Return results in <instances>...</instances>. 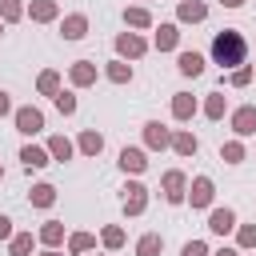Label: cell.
Wrapping results in <instances>:
<instances>
[{
  "mask_svg": "<svg viewBox=\"0 0 256 256\" xmlns=\"http://www.w3.org/2000/svg\"><path fill=\"white\" fill-rule=\"evenodd\" d=\"M212 56H216V64L236 68V64H244L248 44H244V36H240L236 28H224V32H216V40H212Z\"/></svg>",
  "mask_w": 256,
  "mask_h": 256,
  "instance_id": "obj_1",
  "label": "cell"
},
{
  "mask_svg": "<svg viewBox=\"0 0 256 256\" xmlns=\"http://www.w3.org/2000/svg\"><path fill=\"white\" fill-rule=\"evenodd\" d=\"M16 128L32 136V132H40V128H44V116H40L36 108H20V112H16Z\"/></svg>",
  "mask_w": 256,
  "mask_h": 256,
  "instance_id": "obj_2",
  "label": "cell"
},
{
  "mask_svg": "<svg viewBox=\"0 0 256 256\" xmlns=\"http://www.w3.org/2000/svg\"><path fill=\"white\" fill-rule=\"evenodd\" d=\"M144 200H148V196H144V184H128V188H124V212H128V216L144 212Z\"/></svg>",
  "mask_w": 256,
  "mask_h": 256,
  "instance_id": "obj_3",
  "label": "cell"
},
{
  "mask_svg": "<svg viewBox=\"0 0 256 256\" xmlns=\"http://www.w3.org/2000/svg\"><path fill=\"white\" fill-rule=\"evenodd\" d=\"M208 228H212V232H220V236H224V232H232V228H236V212H232V208H216V212L208 216Z\"/></svg>",
  "mask_w": 256,
  "mask_h": 256,
  "instance_id": "obj_4",
  "label": "cell"
},
{
  "mask_svg": "<svg viewBox=\"0 0 256 256\" xmlns=\"http://www.w3.org/2000/svg\"><path fill=\"white\" fill-rule=\"evenodd\" d=\"M164 200H172V204L184 200V172H168L164 176Z\"/></svg>",
  "mask_w": 256,
  "mask_h": 256,
  "instance_id": "obj_5",
  "label": "cell"
},
{
  "mask_svg": "<svg viewBox=\"0 0 256 256\" xmlns=\"http://www.w3.org/2000/svg\"><path fill=\"white\" fill-rule=\"evenodd\" d=\"M188 196H192V208H204V204L212 200V180H208V176H196Z\"/></svg>",
  "mask_w": 256,
  "mask_h": 256,
  "instance_id": "obj_6",
  "label": "cell"
},
{
  "mask_svg": "<svg viewBox=\"0 0 256 256\" xmlns=\"http://www.w3.org/2000/svg\"><path fill=\"white\" fill-rule=\"evenodd\" d=\"M120 168H124V172H144L148 160H144L140 148H124V152H120Z\"/></svg>",
  "mask_w": 256,
  "mask_h": 256,
  "instance_id": "obj_7",
  "label": "cell"
},
{
  "mask_svg": "<svg viewBox=\"0 0 256 256\" xmlns=\"http://www.w3.org/2000/svg\"><path fill=\"white\" fill-rule=\"evenodd\" d=\"M232 128H236L240 136H252V132H256V108H240V112L232 116Z\"/></svg>",
  "mask_w": 256,
  "mask_h": 256,
  "instance_id": "obj_8",
  "label": "cell"
},
{
  "mask_svg": "<svg viewBox=\"0 0 256 256\" xmlns=\"http://www.w3.org/2000/svg\"><path fill=\"white\" fill-rule=\"evenodd\" d=\"M60 28H64V40H80V36L88 32V20H84V16H64Z\"/></svg>",
  "mask_w": 256,
  "mask_h": 256,
  "instance_id": "obj_9",
  "label": "cell"
},
{
  "mask_svg": "<svg viewBox=\"0 0 256 256\" xmlns=\"http://www.w3.org/2000/svg\"><path fill=\"white\" fill-rule=\"evenodd\" d=\"M180 72L184 76H200L204 72V56L200 52H180Z\"/></svg>",
  "mask_w": 256,
  "mask_h": 256,
  "instance_id": "obj_10",
  "label": "cell"
},
{
  "mask_svg": "<svg viewBox=\"0 0 256 256\" xmlns=\"http://www.w3.org/2000/svg\"><path fill=\"white\" fill-rule=\"evenodd\" d=\"M144 136H148V144H152V148H164V144H172L168 128H164V124H156V120H152V124H144Z\"/></svg>",
  "mask_w": 256,
  "mask_h": 256,
  "instance_id": "obj_11",
  "label": "cell"
},
{
  "mask_svg": "<svg viewBox=\"0 0 256 256\" xmlns=\"http://www.w3.org/2000/svg\"><path fill=\"white\" fill-rule=\"evenodd\" d=\"M204 16H208V8H204L200 0H184V4H180V20H192V24H196V20H204Z\"/></svg>",
  "mask_w": 256,
  "mask_h": 256,
  "instance_id": "obj_12",
  "label": "cell"
},
{
  "mask_svg": "<svg viewBox=\"0 0 256 256\" xmlns=\"http://www.w3.org/2000/svg\"><path fill=\"white\" fill-rule=\"evenodd\" d=\"M116 48H120L124 56H140V52H144V40H140V36H132V32H124V36L116 40Z\"/></svg>",
  "mask_w": 256,
  "mask_h": 256,
  "instance_id": "obj_13",
  "label": "cell"
},
{
  "mask_svg": "<svg viewBox=\"0 0 256 256\" xmlns=\"http://www.w3.org/2000/svg\"><path fill=\"white\" fill-rule=\"evenodd\" d=\"M172 112H176V120H188V116L196 112V100H192V96H184V92H176V100H172Z\"/></svg>",
  "mask_w": 256,
  "mask_h": 256,
  "instance_id": "obj_14",
  "label": "cell"
},
{
  "mask_svg": "<svg viewBox=\"0 0 256 256\" xmlns=\"http://www.w3.org/2000/svg\"><path fill=\"white\" fill-rule=\"evenodd\" d=\"M176 24H160V32H156V48L164 52V48H176Z\"/></svg>",
  "mask_w": 256,
  "mask_h": 256,
  "instance_id": "obj_15",
  "label": "cell"
},
{
  "mask_svg": "<svg viewBox=\"0 0 256 256\" xmlns=\"http://www.w3.org/2000/svg\"><path fill=\"white\" fill-rule=\"evenodd\" d=\"M172 148H176L180 156H192V152H196V136H192V132H176V136H172Z\"/></svg>",
  "mask_w": 256,
  "mask_h": 256,
  "instance_id": "obj_16",
  "label": "cell"
},
{
  "mask_svg": "<svg viewBox=\"0 0 256 256\" xmlns=\"http://www.w3.org/2000/svg\"><path fill=\"white\" fill-rule=\"evenodd\" d=\"M20 160H24L28 168H44V164H48V152H44V148H32V144H28V148L20 152Z\"/></svg>",
  "mask_w": 256,
  "mask_h": 256,
  "instance_id": "obj_17",
  "label": "cell"
},
{
  "mask_svg": "<svg viewBox=\"0 0 256 256\" xmlns=\"http://www.w3.org/2000/svg\"><path fill=\"white\" fill-rule=\"evenodd\" d=\"M52 200H56V188H52V184H36V188H32V204H36V208H48Z\"/></svg>",
  "mask_w": 256,
  "mask_h": 256,
  "instance_id": "obj_18",
  "label": "cell"
},
{
  "mask_svg": "<svg viewBox=\"0 0 256 256\" xmlns=\"http://www.w3.org/2000/svg\"><path fill=\"white\" fill-rule=\"evenodd\" d=\"M96 80V68L88 64V60H80L76 68H72V84H92Z\"/></svg>",
  "mask_w": 256,
  "mask_h": 256,
  "instance_id": "obj_19",
  "label": "cell"
},
{
  "mask_svg": "<svg viewBox=\"0 0 256 256\" xmlns=\"http://www.w3.org/2000/svg\"><path fill=\"white\" fill-rule=\"evenodd\" d=\"M104 148V140H100V132H84L80 136V152H88V156H96Z\"/></svg>",
  "mask_w": 256,
  "mask_h": 256,
  "instance_id": "obj_20",
  "label": "cell"
},
{
  "mask_svg": "<svg viewBox=\"0 0 256 256\" xmlns=\"http://www.w3.org/2000/svg\"><path fill=\"white\" fill-rule=\"evenodd\" d=\"M160 248H164V240H160V236H156V232H152V236H144V240H140V244H136V252H140V256H156V252H160Z\"/></svg>",
  "mask_w": 256,
  "mask_h": 256,
  "instance_id": "obj_21",
  "label": "cell"
},
{
  "mask_svg": "<svg viewBox=\"0 0 256 256\" xmlns=\"http://www.w3.org/2000/svg\"><path fill=\"white\" fill-rule=\"evenodd\" d=\"M52 16H56V4L52 0H36L32 4V20H52Z\"/></svg>",
  "mask_w": 256,
  "mask_h": 256,
  "instance_id": "obj_22",
  "label": "cell"
},
{
  "mask_svg": "<svg viewBox=\"0 0 256 256\" xmlns=\"http://www.w3.org/2000/svg\"><path fill=\"white\" fill-rule=\"evenodd\" d=\"M108 80L124 84V80H132V68H128V64H120V60H112V64H108Z\"/></svg>",
  "mask_w": 256,
  "mask_h": 256,
  "instance_id": "obj_23",
  "label": "cell"
},
{
  "mask_svg": "<svg viewBox=\"0 0 256 256\" xmlns=\"http://www.w3.org/2000/svg\"><path fill=\"white\" fill-rule=\"evenodd\" d=\"M48 152H52L56 160H68V156H72V144H68L64 136H52V144H48Z\"/></svg>",
  "mask_w": 256,
  "mask_h": 256,
  "instance_id": "obj_24",
  "label": "cell"
},
{
  "mask_svg": "<svg viewBox=\"0 0 256 256\" xmlns=\"http://www.w3.org/2000/svg\"><path fill=\"white\" fill-rule=\"evenodd\" d=\"M60 236H64V228H60V224H56V220H52V224H44V228H40V240H44V244H60Z\"/></svg>",
  "mask_w": 256,
  "mask_h": 256,
  "instance_id": "obj_25",
  "label": "cell"
},
{
  "mask_svg": "<svg viewBox=\"0 0 256 256\" xmlns=\"http://www.w3.org/2000/svg\"><path fill=\"white\" fill-rule=\"evenodd\" d=\"M56 108H60L64 116H72V112H76V96H72V92H56Z\"/></svg>",
  "mask_w": 256,
  "mask_h": 256,
  "instance_id": "obj_26",
  "label": "cell"
},
{
  "mask_svg": "<svg viewBox=\"0 0 256 256\" xmlns=\"http://www.w3.org/2000/svg\"><path fill=\"white\" fill-rule=\"evenodd\" d=\"M124 20H128L132 28H144V24H148V12H144V8H128V12H124Z\"/></svg>",
  "mask_w": 256,
  "mask_h": 256,
  "instance_id": "obj_27",
  "label": "cell"
},
{
  "mask_svg": "<svg viewBox=\"0 0 256 256\" xmlns=\"http://www.w3.org/2000/svg\"><path fill=\"white\" fill-rule=\"evenodd\" d=\"M220 156H224L228 164H240V160H244V148H240V144H224V148H220Z\"/></svg>",
  "mask_w": 256,
  "mask_h": 256,
  "instance_id": "obj_28",
  "label": "cell"
},
{
  "mask_svg": "<svg viewBox=\"0 0 256 256\" xmlns=\"http://www.w3.org/2000/svg\"><path fill=\"white\" fill-rule=\"evenodd\" d=\"M104 244H108V248H120V244H124V232H120V228H104Z\"/></svg>",
  "mask_w": 256,
  "mask_h": 256,
  "instance_id": "obj_29",
  "label": "cell"
},
{
  "mask_svg": "<svg viewBox=\"0 0 256 256\" xmlns=\"http://www.w3.org/2000/svg\"><path fill=\"white\" fill-rule=\"evenodd\" d=\"M28 248H32V236H16L12 240V256H28Z\"/></svg>",
  "mask_w": 256,
  "mask_h": 256,
  "instance_id": "obj_30",
  "label": "cell"
},
{
  "mask_svg": "<svg viewBox=\"0 0 256 256\" xmlns=\"http://www.w3.org/2000/svg\"><path fill=\"white\" fill-rule=\"evenodd\" d=\"M0 16H4V20H16V16H20V4H16V0H0Z\"/></svg>",
  "mask_w": 256,
  "mask_h": 256,
  "instance_id": "obj_31",
  "label": "cell"
},
{
  "mask_svg": "<svg viewBox=\"0 0 256 256\" xmlns=\"http://www.w3.org/2000/svg\"><path fill=\"white\" fill-rule=\"evenodd\" d=\"M40 92L56 96V72H44V76H40Z\"/></svg>",
  "mask_w": 256,
  "mask_h": 256,
  "instance_id": "obj_32",
  "label": "cell"
},
{
  "mask_svg": "<svg viewBox=\"0 0 256 256\" xmlns=\"http://www.w3.org/2000/svg\"><path fill=\"white\" fill-rule=\"evenodd\" d=\"M204 112H208V116H212V120H216V116H224V96H212V100H208V108H204Z\"/></svg>",
  "mask_w": 256,
  "mask_h": 256,
  "instance_id": "obj_33",
  "label": "cell"
},
{
  "mask_svg": "<svg viewBox=\"0 0 256 256\" xmlns=\"http://www.w3.org/2000/svg\"><path fill=\"white\" fill-rule=\"evenodd\" d=\"M84 248H92V236L88 232H76L72 236V252H84Z\"/></svg>",
  "mask_w": 256,
  "mask_h": 256,
  "instance_id": "obj_34",
  "label": "cell"
},
{
  "mask_svg": "<svg viewBox=\"0 0 256 256\" xmlns=\"http://www.w3.org/2000/svg\"><path fill=\"white\" fill-rule=\"evenodd\" d=\"M180 256H208V248H204V244H200V240H188V244H184V252H180Z\"/></svg>",
  "mask_w": 256,
  "mask_h": 256,
  "instance_id": "obj_35",
  "label": "cell"
},
{
  "mask_svg": "<svg viewBox=\"0 0 256 256\" xmlns=\"http://www.w3.org/2000/svg\"><path fill=\"white\" fill-rule=\"evenodd\" d=\"M240 244H244V248H248V244H256V228H252V224H248V228H240Z\"/></svg>",
  "mask_w": 256,
  "mask_h": 256,
  "instance_id": "obj_36",
  "label": "cell"
},
{
  "mask_svg": "<svg viewBox=\"0 0 256 256\" xmlns=\"http://www.w3.org/2000/svg\"><path fill=\"white\" fill-rule=\"evenodd\" d=\"M8 236H12V220H8V216H0V240H8Z\"/></svg>",
  "mask_w": 256,
  "mask_h": 256,
  "instance_id": "obj_37",
  "label": "cell"
},
{
  "mask_svg": "<svg viewBox=\"0 0 256 256\" xmlns=\"http://www.w3.org/2000/svg\"><path fill=\"white\" fill-rule=\"evenodd\" d=\"M8 108H12V100H8V92H0V116H4Z\"/></svg>",
  "mask_w": 256,
  "mask_h": 256,
  "instance_id": "obj_38",
  "label": "cell"
},
{
  "mask_svg": "<svg viewBox=\"0 0 256 256\" xmlns=\"http://www.w3.org/2000/svg\"><path fill=\"white\" fill-rule=\"evenodd\" d=\"M220 4H224V8H240L244 0H220Z\"/></svg>",
  "mask_w": 256,
  "mask_h": 256,
  "instance_id": "obj_39",
  "label": "cell"
},
{
  "mask_svg": "<svg viewBox=\"0 0 256 256\" xmlns=\"http://www.w3.org/2000/svg\"><path fill=\"white\" fill-rule=\"evenodd\" d=\"M216 256H240V252H236V248H220Z\"/></svg>",
  "mask_w": 256,
  "mask_h": 256,
  "instance_id": "obj_40",
  "label": "cell"
},
{
  "mask_svg": "<svg viewBox=\"0 0 256 256\" xmlns=\"http://www.w3.org/2000/svg\"><path fill=\"white\" fill-rule=\"evenodd\" d=\"M44 256H56V252H44Z\"/></svg>",
  "mask_w": 256,
  "mask_h": 256,
  "instance_id": "obj_41",
  "label": "cell"
},
{
  "mask_svg": "<svg viewBox=\"0 0 256 256\" xmlns=\"http://www.w3.org/2000/svg\"><path fill=\"white\" fill-rule=\"evenodd\" d=\"M0 32H4V28H0Z\"/></svg>",
  "mask_w": 256,
  "mask_h": 256,
  "instance_id": "obj_42",
  "label": "cell"
}]
</instances>
